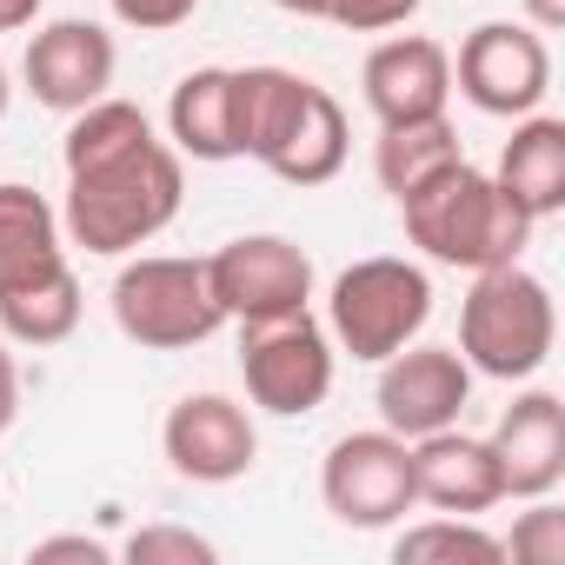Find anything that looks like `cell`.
Masks as SVG:
<instances>
[{"instance_id":"obj_1","label":"cell","mask_w":565,"mask_h":565,"mask_svg":"<svg viewBox=\"0 0 565 565\" xmlns=\"http://www.w3.org/2000/svg\"><path fill=\"white\" fill-rule=\"evenodd\" d=\"M239 160H259L287 186H327L347 167V107L294 67H233Z\"/></svg>"},{"instance_id":"obj_2","label":"cell","mask_w":565,"mask_h":565,"mask_svg":"<svg viewBox=\"0 0 565 565\" xmlns=\"http://www.w3.org/2000/svg\"><path fill=\"white\" fill-rule=\"evenodd\" d=\"M180 193H186V173H180V153L147 134L94 167H74L67 173V206H61V233L100 259H120L147 239H160L180 213Z\"/></svg>"},{"instance_id":"obj_3","label":"cell","mask_w":565,"mask_h":565,"mask_svg":"<svg viewBox=\"0 0 565 565\" xmlns=\"http://www.w3.org/2000/svg\"><path fill=\"white\" fill-rule=\"evenodd\" d=\"M399 220H406V239L439 259V266H459V273H492V266H512L525 246H532V213L492 180L479 173L466 153L446 160L439 173H426L419 186L399 193Z\"/></svg>"},{"instance_id":"obj_4","label":"cell","mask_w":565,"mask_h":565,"mask_svg":"<svg viewBox=\"0 0 565 565\" xmlns=\"http://www.w3.org/2000/svg\"><path fill=\"white\" fill-rule=\"evenodd\" d=\"M552 347H558V307L539 273H525L519 259L472 273V294L459 307V360L472 373L519 386L552 360Z\"/></svg>"},{"instance_id":"obj_5","label":"cell","mask_w":565,"mask_h":565,"mask_svg":"<svg viewBox=\"0 0 565 565\" xmlns=\"http://www.w3.org/2000/svg\"><path fill=\"white\" fill-rule=\"evenodd\" d=\"M426 320H433V279H426V266H413L399 253L353 259L327 294V333L360 366H380L399 347H413L426 333Z\"/></svg>"},{"instance_id":"obj_6","label":"cell","mask_w":565,"mask_h":565,"mask_svg":"<svg viewBox=\"0 0 565 565\" xmlns=\"http://www.w3.org/2000/svg\"><path fill=\"white\" fill-rule=\"evenodd\" d=\"M107 300H114V327L147 353H186L226 327V313L206 287V259H180V253L127 259Z\"/></svg>"},{"instance_id":"obj_7","label":"cell","mask_w":565,"mask_h":565,"mask_svg":"<svg viewBox=\"0 0 565 565\" xmlns=\"http://www.w3.org/2000/svg\"><path fill=\"white\" fill-rule=\"evenodd\" d=\"M239 380L246 399L273 419H307L333 393V333L300 307L279 320L239 327Z\"/></svg>"},{"instance_id":"obj_8","label":"cell","mask_w":565,"mask_h":565,"mask_svg":"<svg viewBox=\"0 0 565 565\" xmlns=\"http://www.w3.org/2000/svg\"><path fill=\"white\" fill-rule=\"evenodd\" d=\"M320 499L340 525L353 532H386L399 525L419 499H413V439L399 433H347L327 446L320 466Z\"/></svg>"},{"instance_id":"obj_9","label":"cell","mask_w":565,"mask_h":565,"mask_svg":"<svg viewBox=\"0 0 565 565\" xmlns=\"http://www.w3.org/2000/svg\"><path fill=\"white\" fill-rule=\"evenodd\" d=\"M206 287L233 327L279 320L313 300V259L279 233H239L206 259Z\"/></svg>"},{"instance_id":"obj_10","label":"cell","mask_w":565,"mask_h":565,"mask_svg":"<svg viewBox=\"0 0 565 565\" xmlns=\"http://www.w3.org/2000/svg\"><path fill=\"white\" fill-rule=\"evenodd\" d=\"M452 81H459V94H466L479 114H492V120L539 114V100L552 94V47H545L539 28L479 21V28L459 41Z\"/></svg>"},{"instance_id":"obj_11","label":"cell","mask_w":565,"mask_h":565,"mask_svg":"<svg viewBox=\"0 0 565 565\" xmlns=\"http://www.w3.org/2000/svg\"><path fill=\"white\" fill-rule=\"evenodd\" d=\"M380 426L399 439H426L439 426H459L466 399H472V366L459 360V347H399L393 360H380Z\"/></svg>"},{"instance_id":"obj_12","label":"cell","mask_w":565,"mask_h":565,"mask_svg":"<svg viewBox=\"0 0 565 565\" xmlns=\"http://www.w3.org/2000/svg\"><path fill=\"white\" fill-rule=\"evenodd\" d=\"M160 452H167V466H173L180 479H193V486H233V479H246L253 459H259V426H253V413H246L239 399H226V393H186V399L167 413V426H160Z\"/></svg>"},{"instance_id":"obj_13","label":"cell","mask_w":565,"mask_h":565,"mask_svg":"<svg viewBox=\"0 0 565 565\" xmlns=\"http://www.w3.org/2000/svg\"><path fill=\"white\" fill-rule=\"evenodd\" d=\"M114 67H120V47H114V34L100 21H47L28 41L21 81L47 114H81V107L107 100Z\"/></svg>"},{"instance_id":"obj_14","label":"cell","mask_w":565,"mask_h":565,"mask_svg":"<svg viewBox=\"0 0 565 565\" xmlns=\"http://www.w3.org/2000/svg\"><path fill=\"white\" fill-rule=\"evenodd\" d=\"M360 87H366V107L380 127H406V120H433L446 114L452 100V54L426 34H399V41H380L360 67Z\"/></svg>"},{"instance_id":"obj_15","label":"cell","mask_w":565,"mask_h":565,"mask_svg":"<svg viewBox=\"0 0 565 565\" xmlns=\"http://www.w3.org/2000/svg\"><path fill=\"white\" fill-rule=\"evenodd\" d=\"M413 499L433 512H459V519L492 512L505 499V472H499L492 439H472L459 426L413 439Z\"/></svg>"},{"instance_id":"obj_16","label":"cell","mask_w":565,"mask_h":565,"mask_svg":"<svg viewBox=\"0 0 565 565\" xmlns=\"http://www.w3.org/2000/svg\"><path fill=\"white\" fill-rule=\"evenodd\" d=\"M492 452L505 472V499H552L565 479V406H558V393H545V386L519 393L492 426Z\"/></svg>"},{"instance_id":"obj_17","label":"cell","mask_w":565,"mask_h":565,"mask_svg":"<svg viewBox=\"0 0 565 565\" xmlns=\"http://www.w3.org/2000/svg\"><path fill=\"white\" fill-rule=\"evenodd\" d=\"M492 180H499L532 220H552V213L565 206V120H552V114H519V120H512V140L499 147Z\"/></svg>"},{"instance_id":"obj_18","label":"cell","mask_w":565,"mask_h":565,"mask_svg":"<svg viewBox=\"0 0 565 565\" xmlns=\"http://www.w3.org/2000/svg\"><path fill=\"white\" fill-rule=\"evenodd\" d=\"M61 266H67V233H61V213L47 206V193L0 180V294L28 287L41 273H61Z\"/></svg>"},{"instance_id":"obj_19","label":"cell","mask_w":565,"mask_h":565,"mask_svg":"<svg viewBox=\"0 0 565 565\" xmlns=\"http://www.w3.org/2000/svg\"><path fill=\"white\" fill-rule=\"evenodd\" d=\"M167 147L193 160H239L233 140V67H193L167 100Z\"/></svg>"},{"instance_id":"obj_20","label":"cell","mask_w":565,"mask_h":565,"mask_svg":"<svg viewBox=\"0 0 565 565\" xmlns=\"http://www.w3.org/2000/svg\"><path fill=\"white\" fill-rule=\"evenodd\" d=\"M74 327H81V279H74V266L41 273V279H28V287L0 294V333H8L14 347H61V340H74Z\"/></svg>"},{"instance_id":"obj_21","label":"cell","mask_w":565,"mask_h":565,"mask_svg":"<svg viewBox=\"0 0 565 565\" xmlns=\"http://www.w3.org/2000/svg\"><path fill=\"white\" fill-rule=\"evenodd\" d=\"M466 147H459V127L446 120V114H433V120H406V127H380V140H373V173H380V186L399 200L406 186H419L426 173H439L446 160H459Z\"/></svg>"},{"instance_id":"obj_22","label":"cell","mask_w":565,"mask_h":565,"mask_svg":"<svg viewBox=\"0 0 565 565\" xmlns=\"http://www.w3.org/2000/svg\"><path fill=\"white\" fill-rule=\"evenodd\" d=\"M393 558L399 565H499L505 558V539H492L486 525L459 519V512H439V519H419L393 539Z\"/></svg>"},{"instance_id":"obj_23","label":"cell","mask_w":565,"mask_h":565,"mask_svg":"<svg viewBox=\"0 0 565 565\" xmlns=\"http://www.w3.org/2000/svg\"><path fill=\"white\" fill-rule=\"evenodd\" d=\"M120 558H127V565H213L220 545L200 539V532H186V525H140V532L120 545Z\"/></svg>"},{"instance_id":"obj_24","label":"cell","mask_w":565,"mask_h":565,"mask_svg":"<svg viewBox=\"0 0 565 565\" xmlns=\"http://www.w3.org/2000/svg\"><path fill=\"white\" fill-rule=\"evenodd\" d=\"M505 558H519V565H565V512L532 499V512H519V525L505 539Z\"/></svg>"},{"instance_id":"obj_25","label":"cell","mask_w":565,"mask_h":565,"mask_svg":"<svg viewBox=\"0 0 565 565\" xmlns=\"http://www.w3.org/2000/svg\"><path fill=\"white\" fill-rule=\"evenodd\" d=\"M419 14V0H333L327 21L347 28V34H386V28H406Z\"/></svg>"},{"instance_id":"obj_26","label":"cell","mask_w":565,"mask_h":565,"mask_svg":"<svg viewBox=\"0 0 565 565\" xmlns=\"http://www.w3.org/2000/svg\"><path fill=\"white\" fill-rule=\"evenodd\" d=\"M107 8L134 34H173V28H186L200 14V0H107Z\"/></svg>"},{"instance_id":"obj_27","label":"cell","mask_w":565,"mask_h":565,"mask_svg":"<svg viewBox=\"0 0 565 565\" xmlns=\"http://www.w3.org/2000/svg\"><path fill=\"white\" fill-rule=\"evenodd\" d=\"M28 558H34V565H54V558H87V565H107V558H114V545H100V539H87V532H61V539H41Z\"/></svg>"},{"instance_id":"obj_28","label":"cell","mask_w":565,"mask_h":565,"mask_svg":"<svg viewBox=\"0 0 565 565\" xmlns=\"http://www.w3.org/2000/svg\"><path fill=\"white\" fill-rule=\"evenodd\" d=\"M14 413H21V373H14V353L0 347V433L14 426Z\"/></svg>"},{"instance_id":"obj_29","label":"cell","mask_w":565,"mask_h":565,"mask_svg":"<svg viewBox=\"0 0 565 565\" xmlns=\"http://www.w3.org/2000/svg\"><path fill=\"white\" fill-rule=\"evenodd\" d=\"M41 21V0H0V34H21Z\"/></svg>"},{"instance_id":"obj_30","label":"cell","mask_w":565,"mask_h":565,"mask_svg":"<svg viewBox=\"0 0 565 565\" xmlns=\"http://www.w3.org/2000/svg\"><path fill=\"white\" fill-rule=\"evenodd\" d=\"M525 21H532L539 34H558V28H565V0H525Z\"/></svg>"},{"instance_id":"obj_31","label":"cell","mask_w":565,"mask_h":565,"mask_svg":"<svg viewBox=\"0 0 565 565\" xmlns=\"http://www.w3.org/2000/svg\"><path fill=\"white\" fill-rule=\"evenodd\" d=\"M273 8H279V14H294V21H327L333 0H273Z\"/></svg>"},{"instance_id":"obj_32","label":"cell","mask_w":565,"mask_h":565,"mask_svg":"<svg viewBox=\"0 0 565 565\" xmlns=\"http://www.w3.org/2000/svg\"><path fill=\"white\" fill-rule=\"evenodd\" d=\"M8 94H14V87H8V67H0V120H8Z\"/></svg>"}]
</instances>
